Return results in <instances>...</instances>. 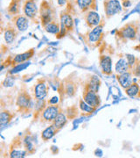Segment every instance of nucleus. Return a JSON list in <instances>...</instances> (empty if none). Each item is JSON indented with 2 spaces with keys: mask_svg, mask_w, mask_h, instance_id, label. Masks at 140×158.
<instances>
[{
  "mask_svg": "<svg viewBox=\"0 0 140 158\" xmlns=\"http://www.w3.org/2000/svg\"><path fill=\"white\" fill-rule=\"evenodd\" d=\"M28 154L24 147L23 138L20 135L14 137L9 148V156L11 158H22L26 156Z\"/></svg>",
  "mask_w": 140,
  "mask_h": 158,
  "instance_id": "2",
  "label": "nucleus"
},
{
  "mask_svg": "<svg viewBox=\"0 0 140 158\" xmlns=\"http://www.w3.org/2000/svg\"><path fill=\"white\" fill-rule=\"evenodd\" d=\"M58 132H59V130L57 129L54 125L51 124L49 127H47L46 129L41 132V139L44 141H49Z\"/></svg>",
  "mask_w": 140,
  "mask_h": 158,
  "instance_id": "24",
  "label": "nucleus"
},
{
  "mask_svg": "<svg viewBox=\"0 0 140 158\" xmlns=\"http://www.w3.org/2000/svg\"><path fill=\"white\" fill-rule=\"evenodd\" d=\"M18 3H19V0H12L11 3V5L9 6V9H8V11L12 14V15H17L19 11V8H18Z\"/></svg>",
  "mask_w": 140,
  "mask_h": 158,
  "instance_id": "30",
  "label": "nucleus"
},
{
  "mask_svg": "<svg viewBox=\"0 0 140 158\" xmlns=\"http://www.w3.org/2000/svg\"><path fill=\"white\" fill-rule=\"evenodd\" d=\"M137 98H140V88H139V92H138V97H137Z\"/></svg>",
  "mask_w": 140,
  "mask_h": 158,
  "instance_id": "37",
  "label": "nucleus"
},
{
  "mask_svg": "<svg viewBox=\"0 0 140 158\" xmlns=\"http://www.w3.org/2000/svg\"><path fill=\"white\" fill-rule=\"evenodd\" d=\"M104 11L106 17H112L122 11V6L118 0H105L104 1Z\"/></svg>",
  "mask_w": 140,
  "mask_h": 158,
  "instance_id": "10",
  "label": "nucleus"
},
{
  "mask_svg": "<svg viewBox=\"0 0 140 158\" xmlns=\"http://www.w3.org/2000/svg\"><path fill=\"white\" fill-rule=\"evenodd\" d=\"M46 99H40V100H36L35 103V106H34V119L35 121H37L39 118L41 117V114L43 113V111L46 107Z\"/></svg>",
  "mask_w": 140,
  "mask_h": 158,
  "instance_id": "22",
  "label": "nucleus"
},
{
  "mask_svg": "<svg viewBox=\"0 0 140 158\" xmlns=\"http://www.w3.org/2000/svg\"><path fill=\"white\" fill-rule=\"evenodd\" d=\"M18 30L15 27H7L4 34V38L7 44L13 43L18 37Z\"/></svg>",
  "mask_w": 140,
  "mask_h": 158,
  "instance_id": "21",
  "label": "nucleus"
},
{
  "mask_svg": "<svg viewBox=\"0 0 140 158\" xmlns=\"http://www.w3.org/2000/svg\"><path fill=\"white\" fill-rule=\"evenodd\" d=\"M99 67L102 73L105 76L112 75V59L108 55H101L99 58Z\"/></svg>",
  "mask_w": 140,
  "mask_h": 158,
  "instance_id": "13",
  "label": "nucleus"
},
{
  "mask_svg": "<svg viewBox=\"0 0 140 158\" xmlns=\"http://www.w3.org/2000/svg\"><path fill=\"white\" fill-rule=\"evenodd\" d=\"M76 5L82 12L89 11H95L96 9L95 0H76Z\"/></svg>",
  "mask_w": 140,
  "mask_h": 158,
  "instance_id": "19",
  "label": "nucleus"
},
{
  "mask_svg": "<svg viewBox=\"0 0 140 158\" xmlns=\"http://www.w3.org/2000/svg\"><path fill=\"white\" fill-rule=\"evenodd\" d=\"M34 54H35L34 48H31V49H29V50L25 52V53L16 55L14 56V58L12 59V61H11V64L14 65V66H17L18 64H21V63L27 62L28 60H30L31 58H33Z\"/></svg>",
  "mask_w": 140,
  "mask_h": 158,
  "instance_id": "16",
  "label": "nucleus"
},
{
  "mask_svg": "<svg viewBox=\"0 0 140 158\" xmlns=\"http://www.w3.org/2000/svg\"><path fill=\"white\" fill-rule=\"evenodd\" d=\"M84 19H85L86 25L90 28H93L96 26H98L102 21L100 15L95 11H92V10L85 12Z\"/></svg>",
  "mask_w": 140,
  "mask_h": 158,
  "instance_id": "14",
  "label": "nucleus"
},
{
  "mask_svg": "<svg viewBox=\"0 0 140 158\" xmlns=\"http://www.w3.org/2000/svg\"><path fill=\"white\" fill-rule=\"evenodd\" d=\"M101 84L102 83L100 78L97 76L93 75V76H90L89 79L87 80V82L84 85L83 88L98 93V91L100 90V87H101Z\"/></svg>",
  "mask_w": 140,
  "mask_h": 158,
  "instance_id": "17",
  "label": "nucleus"
},
{
  "mask_svg": "<svg viewBox=\"0 0 140 158\" xmlns=\"http://www.w3.org/2000/svg\"><path fill=\"white\" fill-rule=\"evenodd\" d=\"M28 65H29V63H25L24 62V63H21V64H18L17 66H14V68L11 69V71H10V73H16V72L19 71V70H22L24 69H26Z\"/></svg>",
  "mask_w": 140,
  "mask_h": 158,
  "instance_id": "33",
  "label": "nucleus"
},
{
  "mask_svg": "<svg viewBox=\"0 0 140 158\" xmlns=\"http://www.w3.org/2000/svg\"><path fill=\"white\" fill-rule=\"evenodd\" d=\"M62 110L61 106L59 105H50L47 106L45 108V110L43 111V113L41 114L40 117V121L43 124H46V123H52L54 118H56V116L58 115V113H60V111Z\"/></svg>",
  "mask_w": 140,
  "mask_h": 158,
  "instance_id": "7",
  "label": "nucleus"
},
{
  "mask_svg": "<svg viewBox=\"0 0 140 158\" xmlns=\"http://www.w3.org/2000/svg\"><path fill=\"white\" fill-rule=\"evenodd\" d=\"M82 99L86 103H88L90 106L95 107V109H97L101 106V98L98 95V93L88 90V89H85V88H83Z\"/></svg>",
  "mask_w": 140,
  "mask_h": 158,
  "instance_id": "9",
  "label": "nucleus"
},
{
  "mask_svg": "<svg viewBox=\"0 0 140 158\" xmlns=\"http://www.w3.org/2000/svg\"><path fill=\"white\" fill-rule=\"evenodd\" d=\"M44 28L49 34H58L61 31V26L59 25V23L57 22L56 20H53L50 23H48L46 26H45Z\"/></svg>",
  "mask_w": 140,
  "mask_h": 158,
  "instance_id": "27",
  "label": "nucleus"
},
{
  "mask_svg": "<svg viewBox=\"0 0 140 158\" xmlns=\"http://www.w3.org/2000/svg\"><path fill=\"white\" fill-rule=\"evenodd\" d=\"M48 87L45 78H39L34 85V98L36 100L45 99L47 95Z\"/></svg>",
  "mask_w": 140,
  "mask_h": 158,
  "instance_id": "11",
  "label": "nucleus"
},
{
  "mask_svg": "<svg viewBox=\"0 0 140 158\" xmlns=\"http://www.w3.org/2000/svg\"><path fill=\"white\" fill-rule=\"evenodd\" d=\"M105 23L103 20H102L101 23L96 26L93 29L88 33L86 36V41L90 44V47H96L100 42L102 38V33H103V27Z\"/></svg>",
  "mask_w": 140,
  "mask_h": 158,
  "instance_id": "5",
  "label": "nucleus"
},
{
  "mask_svg": "<svg viewBox=\"0 0 140 158\" xmlns=\"http://www.w3.org/2000/svg\"><path fill=\"white\" fill-rule=\"evenodd\" d=\"M23 142H24L25 149L26 150L28 155H33L35 153L36 148H35V145H34V140H33L32 136L26 135L23 138Z\"/></svg>",
  "mask_w": 140,
  "mask_h": 158,
  "instance_id": "26",
  "label": "nucleus"
},
{
  "mask_svg": "<svg viewBox=\"0 0 140 158\" xmlns=\"http://www.w3.org/2000/svg\"><path fill=\"white\" fill-rule=\"evenodd\" d=\"M79 107L83 113H88V114H92L93 113H95V110H96L95 107L91 106L88 103H86L82 98H81L79 100Z\"/></svg>",
  "mask_w": 140,
  "mask_h": 158,
  "instance_id": "29",
  "label": "nucleus"
},
{
  "mask_svg": "<svg viewBox=\"0 0 140 158\" xmlns=\"http://www.w3.org/2000/svg\"><path fill=\"white\" fill-rule=\"evenodd\" d=\"M60 20H61V31L57 34L58 38H62L65 36V34L67 32H72L74 29V19L69 11H62L60 14Z\"/></svg>",
  "mask_w": 140,
  "mask_h": 158,
  "instance_id": "4",
  "label": "nucleus"
},
{
  "mask_svg": "<svg viewBox=\"0 0 140 158\" xmlns=\"http://www.w3.org/2000/svg\"><path fill=\"white\" fill-rule=\"evenodd\" d=\"M12 23L18 32H25L29 27V19L26 15L17 14L12 19Z\"/></svg>",
  "mask_w": 140,
  "mask_h": 158,
  "instance_id": "15",
  "label": "nucleus"
},
{
  "mask_svg": "<svg viewBox=\"0 0 140 158\" xmlns=\"http://www.w3.org/2000/svg\"><path fill=\"white\" fill-rule=\"evenodd\" d=\"M16 106L18 111L22 114H28L34 108L33 99L26 89H21L18 93L16 98Z\"/></svg>",
  "mask_w": 140,
  "mask_h": 158,
  "instance_id": "1",
  "label": "nucleus"
},
{
  "mask_svg": "<svg viewBox=\"0 0 140 158\" xmlns=\"http://www.w3.org/2000/svg\"><path fill=\"white\" fill-rule=\"evenodd\" d=\"M15 118V114L10 112L9 110H2L0 113V126L4 127L8 125L13 118Z\"/></svg>",
  "mask_w": 140,
  "mask_h": 158,
  "instance_id": "23",
  "label": "nucleus"
},
{
  "mask_svg": "<svg viewBox=\"0 0 140 158\" xmlns=\"http://www.w3.org/2000/svg\"><path fill=\"white\" fill-rule=\"evenodd\" d=\"M139 88L140 86L137 83H132V85H130L127 89H125V93L127 96L130 98L138 97V92H139Z\"/></svg>",
  "mask_w": 140,
  "mask_h": 158,
  "instance_id": "28",
  "label": "nucleus"
},
{
  "mask_svg": "<svg viewBox=\"0 0 140 158\" xmlns=\"http://www.w3.org/2000/svg\"><path fill=\"white\" fill-rule=\"evenodd\" d=\"M23 12L30 19H34L38 14L36 0H26L23 5Z\"/></svg>",
  "mask_w": 140,
  "mask_h": 158,
  "instance_id": "12",
  "label": "nucleus"
},
{
  "mask_svg": "<svg viewBox=\"0 0 140 158\" xmlns=\"http://www.w3.org/2000/svg\"><path fill=\"white\" fill-rule=\"evenodd\" d=\"M66 114H67L68 119H73V118H76L77 115H78V108L76 106L68 107L66 110Z\"/></svg>",
  "mask_w": 140,
  "mask_h": 158,
  "instance_id": "31",
  "label": "nucleus"
},
{
  "mask_svg": "<svg viewBox=\"0 0 140 158\" xmlns=\"http://www.w3.org/2000/svg\"><path fill=\"white\" fill-rule=\"evenodd\" d=\"M115 70L117 74H123L125 72L130 71V67L129 65V62L127 61V59H120L118 62L116 63V67H115Z\"/></svg>",
  "mask_w": 140,
  "mask_h": 158,
  "instance_id": "25",
  "label": "nucleus"
},
{
  "mask_svg": "<svg viewBox=\"0 0 140 158\" xmlns=\"http://www.w3.org/2000/svg\"><path fill=\"white\" fill-rule=\"evenodd\" d=\"M132 73L131 71H128L123 74H118V81L121 87L124 90L127 89L130 85H132L133 80H132Z\"/></svg>",
  "mask_w": 140,
  "mask_h": 158,
  "instance_id": "18",
  "label": "nucleus"
},
{
  "mask_svg": "<svg viewBox=\"0 0 140 158\" xmlns=\"http://www.w3.org/2000/svg\"><path fill=\"white\" fill-rule=\"evenodd\" d=\"M48 103H49L50 105H56V104L58 103V98H57V97H54L53 99H51Z\"/></svg>",
  "mask_w": 140,
  "mask_h": 158,
  "instance_id": "35",
  "label": "nucleus"
},
{
  "mask_svg": "<svg viewBox=\"0 0 140 158\" xmlns=\"http://www.w3.org/2000/svg\"><path fill=\"white\" fill-rule=\"evenodd\" d=\"M126 59H127V61L129 62V65L130 67V70H131V69L133 68V66L135 65V63H136L138 59H137L134 56H132V55H127V56H126Z\"/></svg>",
  "mask_w": 140,
  "mask_h": 158,
  "instance_id": "34",
  "label": "nucleus"
},
{
  "mask_svg": "<svg viewBox=\"0 0 140 158\" xmlns=\"http://www.w3.org/2000/svg\"><path fill=\"white\" fill-rule=\"evenodd\" d=\"M130 71L134 77L140 78V59L137 60V62H136L135 65L133 66V68L131 69Z\"/></svg>",
  "mask_w": 140,
  "mask_h": 158,
  "instance_id": "32",
  "label": "nucleus"
},
{
  "mask_svg": "<svg viewBox=\"0 0 140 158\" xmlns=\"http://www.w3.org/2000/svg\"><path fill=\"white\" fill-rule=\"evenodd\" d=\"M67 3V0H58V4H59V6H65V4Z\"/></svg>",
  "mask_w": 140,
  "mask_h": 158,
  "instance_id": "36",
  "label": "nucleus"
},
{
  "mask_svg": "<svg viewBox=\"0 0 140 158\" xmlns=\"http://www.w3.org/2000/svg\"><path fill=\"white\" fill-rule=\"evenodd\" d=\"M40 20H41V25L44 27L48 23L54 20V9L51 7L49 3L47 1H43L40 6Z\"/></svg>",
  "mask_w": 140,
  "mask_h": 158,
  "instance_id": "8",
  "label": "nucleus"
},
{
  "mask_svg": "<svg viewBox=\"0 0 140 158\" xmlns=\"http://www.w3.org/2000/svg\"><path fill=\"white\" fill-rule=\"evenodd\" d=\"M138 34V27L135 25V23H127L125 26H123L121 29H119L117 33V37L120 40L128 41V40H134L137 38Z\"/></svg>",
  "mask_w": 140,
  "mask_h": 158,
  "instance_id": "3",
  "label": "nucleus"
},
{
  "mask_svg": "<svg viewBox=\"0 0 140 158\" xmlns=\"http://www.w3.org/2000/svg\"><path fill=\"white\" fill-rule=\"evenodd\" d=\"M67 121H68V118H67V114H66V113H64L62 109L60 111V113H58V115L56 116V118H54V120L51 124L54 125L56 128L60 131L67 124Z\"/></svg>",
  "mask_w": 140,
  "mask_h": 158,
  "instance_id": "20",
  "label": "nucleus"
},
{
  "mask_svg": "<svg viewBox=\"0 0 140 158\" xmlns=\"http://www.w3.org/2000/svg\"><path fill=\"white\" fill-rule=\"evenodd\" d=\"M61 86H62V91H63L62 97L63 95H66L67 97L72 98L75 95L78 89V85L75 81V78L73 77V75H70L64 79Z\"/></svg>",
  "mask_w": 140,
  "mask_h": 158,
  "instance_id": "6",
  "label": "nucleus"
}]
</instances>
